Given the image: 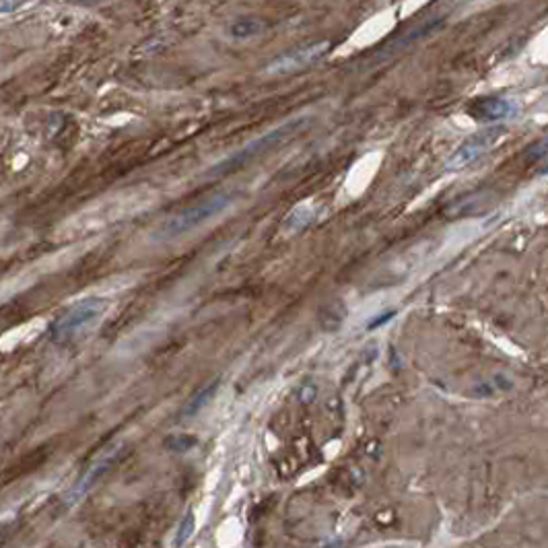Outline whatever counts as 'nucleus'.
Returning <instances> with one entry per match:
<instances>
[{
	"instance_id": "obj_10",
	"label": "nucleus",
	"mask_w": 548,
	"mask_h": 548,
	"mask_svg": "<svg viewBox=\"0 0 548 548\" xmlns=\"http://www.w3.org/2000/svg\"><path fill=\"white\" fill-rule=\"evenodd\" d=\"M217 387H219V382H213L211 385H206L204 390H200L198 392V396H194L192 402L188 404V409H186V416H194L196 412H200L208 402H211V398L215 396V392H217Z\"/></svg>"
},
{
	"instance_id": "obj_12",
	"label": "nucleus",
	"mask_w": 548,
	"mask_h": 548,
	"mask_svg": "<svg viewBox=\"0 0 548 548\" xmlns=\"http://www.w3.org/2000/svg\"><path fill=\"white\" fill-rule=\"evenodd\" d=\"M25 0H0V13H13L15 8H19Z\"/></svg>"
},
{
	"instance_id": "obj_2",
	"label": "nucleus",
	"mask_w": 548,
	"mask_h": 548,
	"mask_svg": "<svg viewBox=\"0 0 548 548\" xmlns=\"http://www.w3.org/2000/svg\"><path fill=\"white\" fill-rule=\"evenodd\" d=\"M239 198V194L235 190H220V192L211 194L204 200L196 202L192 206L184 208L182 213L173 215L171 219L163 220L155 231H153V242H171V239H180L188 233H192L194 229L206 225L208 220L223 215L225 211H229L235 200Z\"/></svg>"
},
{
	"instance_id": "obj_13",
	"label": "nucleus",
	"mask_w": 548,
	"mask_h": 548,
	"mask_svg": "<svg viewBox=\"0 0 548 548\" xmlns=\"http://www.w3.org/2000/svg\"><path fill=\"white\" fill-rule=\"evenodd\" d=\"M194 441H188V439H171L169 441V447L175 449V452H184L186 447H190Z\"/></svg>"
},
{
	"instance_id": "obj_8",
	"label": "nucleus",
	"mask_w": 548,
	"mask_h": 548,
	"mask_svg": "<svg viewBox=\"0 0 548 548\" xmlns=\"http://www.w3.org/2000/svg\"><path fill=\"white\" fill-rule=\"evenodd\" d=\"M266 29V23L260 19H239L229 27V35L235 39H249L254 35H260Z\"/></svg>"
},
{
	"instance_id": "obj_3",
	"label": "nucleus",
	"mask_w": 548,
	"mask_h": 548,
	"mask_svg": "<svg viewBox=\"0 0 548 548\" xmlns=\"http://www.w3.org/2000/svg\"><path fill=\"white\" fill-rule=\"evenodd\" d=\"M303 124H305V120H293V122H287V124L274 128L273 132H268V135H264V137L256 138L254 142H249L244 149H239L237 153H233L231 157H227L223 163L215 165V167L211 169V175L215 178V175H225V173H233V171L242 169V167L249 163V161H254V159L266 155L268 151H274L276 147H280L282 142H287L289 138L295 137Z\"/></svg>"
},
{
	"instance_id": "obj_1",
	"label": "nucleus",
	"mask_w": 548,
	"mask_h": 548,
	"mask_svg": "<svg viewBox=\"0 0 548 548\" xmlns=\"http://www.w3.org/2000/svg\"><path fill=\"white\" fill-rule=\"evenodd\" d=\"M106 311L108 299L104 297H85L73 303L48 326V340L62 349L73 347L99 326Z\"/></svg>"
},
{
	"instance_id": "obj_5",
	"label": "nucleus",
	"mask_w": 548,
	"mask_h": 548,
	"mask_svg": "<svg viewBox=\"0 0 548 548\" xmlns=\"http://www.w3.org/2000/svg\"><path fill=\"white\" fill-rule=\"evenodd\" d=\"M328 42L295 48V50H291L287 54H280L278 58H274L273 62L268 64L266 73L268 75H293V73H299L303 68H309L311 64H316L318 60H322L324 56L328 54Z\"/></svg>"
},
{
	"instance_id": "obj_6",
	"label": "nucleus",
	"mask_w": 548,
	"mask_h": 548,
	"mask_svg": "<svg viewBox=\"0 0 548 548\" xmlns=\"http://www.w3.org/2000/svg\"><path fill=\"white\" fill-rule=\"evenodd\" d=\"M120 454H122V452L116 449V452H111V454H108V456H104L101 460H97L93 466L89 468V470L82 474L81 478L73 485V489L64 494V507L70 509V507H75L77 503H81L82 499L95 489V485H97V482H99L108 472H110L111 466L118 462Z\"/></svg>"
},
{
	"instance_id": "obj_4",
	"label": "nucleus",
	"mask_w": 548,
	"mask_h": 548,
	"mask_svg": "<svg viewBox=\"0 0 548 548\" xmlns=\"http://www.w3.org/2000/svg\"><path fill=\"white\" fill-rule=\"evenodd\" d=\"M505 135V128L501 126H491L474 137H470L466 142H462L456 153L449 157V161L445 165L447 171H460V169H466L468 165H472L474 161H478L485 153H489L493 149L494 144L501 140V137Z\"/></svg>"
},
{
	"instance_id": "obj_9",
	"label": "nucleus",
	"mask_w": 548,
	"mask_h": 548,
	"mask_svg": "<svg viewBox=\"0 0 548 548\" xmlns=\"http://www.w3.org/2000/svg\"><path fill=\"white\" fill-rule=\"evenodd\" d=\"M344 318H347V307L342 305V301H330L324 305V309L320 313V324L324 328L328 322H332L330 324V332H334V330H338L342 326Z\"/></svg>"
},
{
	"instance_id": "obj_7",
	"label": "nucleus",
	"mask_w": 548,
	"mask_h": 548,
	"mask_svg": "<svg viewBox=\"0 0 548 548\" xmlns=\"http://www.w3.org/2000/svg\"><path fill=\"white\" fill-rule=\"evenodd\" d=\"M466 111L476 120L497 122V120H505V118L513 116L516 106L509 99H503V97H482V99L472 101Z\"/></svg>"
},
{
	"instance_id": "obj_14",
	"label": "nucleus",
	"mask_w": 548,
	"mask_h": 548,
	"mask_svg": "<svg viewBox=\"0 0 548 548\" xmlns=\"http://www.w3.org/2000/svg\"><path fill=\"white\" fill-rule=\"evenodd\" d=\"M394 313H396V311H390V313H385V316H380V318H378V322H371V324H369L367 328H369V330L378 328L380 324H384V322H387V318H392Z\"/></svg>"
},
{
	"instance_id": "obj_11",
	"label": "nucleus",
	"mask_w": 548,
	"mask_h": 548,
	"mask_svg": "<svg viewBox=\"0 0 548 548\" xmlns=\"http://www.w3.org/2000/svg\"><path fill=\"white\" fill-rule=\"evenodd\" d=\"M194 528H196V518H194V511L190 509L182 521H180V525H178V536H175V547H184L190 538H192L194 534Z\"/></svg>"
}]
</instances>
